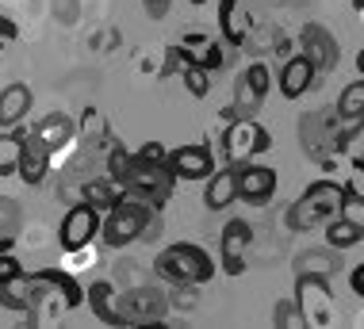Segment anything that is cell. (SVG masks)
Wrapping results in <instances>:
<instances>
[{
	"instance_id": "cell-1",
	"label": "cell",
	"mask_w": 364,
	"mask_h": 329,
	"mask_svg": "<svg viewBox=\"0 0 364 329\" xmlns=\"http://www.w3.org/2000/svg\"><path fill=\"white\" fill-rule=\"evenodd\" d=\"M341 203H346V188L333 184V180H314L307 192L288 207V226L295 234L314 230V226H326L330 218L341 215Z\"/></svg>"
},
{
	"instance_id": "cell-2",
	"label": "cell",
	"mask_w": 364,
	"mask_h": 329,
	"mask_svg": "<svg viewBox=\"0 0 364 329\" xmlns=\"http://www.w3.org/2000/svg\"><path fill=\"white\" fill-rule=\"evenodd\" d=\"M154 272L161 276V280H169V284H196L200 287L215 276V264L200 245L176 242V245L161 249V253L154 257Z\"/></svg>"
},
{
	"instance_id": "cell-3",
	"label": "cell",
	"mask_w": 364,
	"mask_h": 329,
	"mask_svg": "<svg viewBox=\"0 0 364 329\" xmlns=\"http://www.w3.org/2000/svg\"><path fill=\"white\" fill-rule=\"evenodd\" d=\"M157 207L150 203H142V199H119V203L107 211L104 218V226H100V234H104V242L112 245V249H123V245H131V242H142V230H146V222L154 218Z\"/></svg>"
},
{
	"instance_id": "cell-4",
	"label": "cell",
	"mask_w": 364,
	"mask_h": 329,
	"mask_svg": "<svg viewBox=\"0 0 364 329\" xmlns=\"http://www.w3.org/2000/svg\"><path fill=\"white\" fill-rule=\"evenodd\" d=\"M165 311H169V295H161L150 284H134L119 295V314L123 325H142V329H165Z\"/></svg>"
},
{
	"instance_id": "cell-5",
	"label": "cell",
	"mask_w": 364,
	"mask_h": 329,
	"mask_svg": "<svg viewBox=\"0 0 364 329\" xmlns=\"http://www.w3.org/2000/svg\"><path fill=\"white\" fill-rule=\"evenodd\" d=\"M119 184L127 188V195H131V199H142V203H150V207L161 211V207L169 203V195H173L176 176L169 173V165H139V161H134L131 173H127Z\"/></svg>"
},
{
	"instance_id": "cell-6",
	"label": "cell",
	"mask_w": 364,
	"mask_h": 329,
	"mask_svg": "<svg viewBox=\"0 0 364 329\" xmlns=\"http://www.w3.org/2000/svg\"><path fill=\"white\" fill-rule=\"evenodd\" d=\"M338 131H341V119L333 107H318V112L303 115L299 123V142L307 149V157L314 161H330V153H338Z\"/></svg>"
},
{
	"instance_id": "cell-7",
	"label": "cell",
	"mask_w": 364,
	"mask_h": 329,
	"mask_svg": "<svg viewBox=\"0 0 364 329\" xmlns=\"http://www.w3.org/2000/svg\"><path fill=\"white\" fill-rule=\"evenodd\" d=\"M223 149L234 165H242V161H250V157L264 153V149H272V134L264 131L261 123H253V119H234L223 134Z\"/></svg>"
},
{
	"instance_id": "cell-8",
	"label": "cell",
	"mask_w": 364,
	"mask_h": 329,
	"mask_svg": "<svg viewBox=\"0 0 364 329\" xmlns=\"http://www.w3.org/2000/svg\"><path fill=\"white\" fill-rule=\"evenodd\" d=\"M295 303H299L307 325H330L333 322V298H330L326 276H299L295 280Z\"/></svg>"
},
{
	"instance_id": "cell-9",
	"label": "cell",
	"mask_w": 364,
	"mask_h": 329,
	"mask_svg": "<svg viewBox=\"0 0 364 329\" xmlns=\"http://www.w3.org/2000/svg\"><path fill=\"white\" fill-rule=\"evenodd\" d=\"M104 218L100 211H96L88 199H81V203H73L70 211H65L62 226H58V242H62V249H81V245H92L96 234H100Z\"/></svg>"
},
{
	"instance_id": "cell-10",
	"label": "cell",
	"mask_w": 364,
	"mask_h": 329,
	"mask_svg": "<svg viewBox=\"0 0 364 329\" xmlns=\"http://www.w3.org/2000/svg\"><path fill=\"white\" fill-rule=\"evenodd\" d=\"M16 138H19V161H16V176L23 184H43L46 180V173H50V146L43 142L35 131L27 134V131H16Z\"/></svg>"
},
{
	"instance_id": "cell-11",
	"label": "cell",
	"mask_w": 364,
	"mask_h": 329,
	"mask_svg": "<svg viewBox=\"0 0 364 329\" xmlns=\"http://www.w3.org/2000/svg\"><path fill=\"white\" fill-rule=\"evenodd\" d=\"M303 54L311 58L314 73H333L341 62V50H338V38H333L326 27L318 23H307L303 27Z\"/></svg>"
},
{
	"instance_id": "cell-12",
	"label": "cell",
	"mask_w": 364,
	"mask_h": 329,
	"mask_svg": "<svg viewBox=\"0 0 364 329\" xmlns=\"http://www.w3.org/2000/svg\"><path fill=\"white\" fill-rule=\"evenodd\" d=\"M169 173L176 176V180H208V176L215 173V157L208 146H181L169 153Z\"/></svg>"
},
{
	"instance_id": "cell-13",
	"label": "cell",
	"mask_w": 364,
	"mask_h": 329,
	"mask_svg": "<svg viewBox=\"0 0 364 329\" xmlns=\"http://www.w3.org/2000/svg\"><path fill=\"white\" fill-rule=\"evenodd\" d=\"M253 245V226L245 222V218H230L226 222V230L219 237V249H223V268L230 276H242V268H245V249Z\"/></svg>"
},
{
	"instance_id": "cell-14",
	"label": "cell",
	"mask_w": 364,
	"mask_h": 329,
	"mask_svg": "<svg viewBox=\"0 0 364 329\" xmlns=\"http://www.w3.org/2000/svg\"><path fill=\"white\" fill-rule=\"evenodd\" d=\"M272 192H277V173L269 165H250V161L238 165V199L264 203V199H272Z\"/></svg>"
},
{
	"instance_id": "cell-15",
	"label": "cell",
	"mask_w": 364,
	"mask_h": 329,
	"mask_svg": "<svg viewBox=\"0 0 364 329\" xmlns=\"http://www.w3.org/2000/svg\"><path fill=\"white\" fill-rule=\"evenodd\" d=\"M181 54L188 58L192 65H203V69H223V62H226V50H223V43L219 38H211V35H184L181 38Z\"/></svg>"
},
{
	"instance_id": "cell-16",
	"label": "cell",
	"mask_w": 364,
	"mask_h": 329,
	"mask_svg": "<svg viewBox=\"0 0 364 329\" xmlns=\"http://www.w3.org/2000/svg\"><path fill=\"white\" fill-rule=\"evenodd\" d=\"M88 311L100 318L104 325H123V314H119V295H115V284L107 280H96L88 284Z\"/></svg>"
},
{
	"instance_id": "cell-17",
	"label": "cell",
	"mask_w": 364,
	"mask_h": 329,
	"mask_svg": "<svg viewBox=\"0 0 364 329\" xmlns=\"http://www.w3.org/2000/svg\"><path fill=\"white\" fill-rule=\"evenodd\" d=\"M234 199H238V165L211 173V176H208V192H203L208 211H223V207L234 203Z\"/></svg>"
},
{
	"instance_id": "cell-18",
	"label": "cell",
	"mask_w": 364,
	"mask_h": 329,
	"mask_svg": "<svg viewBox=\"0 0 364 329\" xmlns=\"http://www.w3.org/2000/svg\"><path fill=\"white\" fill-rule=\"evenodd\" d=\"M341 249H303L299 257H295V276H338L341 272Z\"/></svg>"
},
{
	"instance_id": "cell-19",
	"label": "cell",
	"mask_w": 364,
	"mask_h": 329,
	"mask_svg": "<svg viewBox=\"0 0 364 329\" xmlns=\"http://www.w3.org/2000/svg\"><path fill=\"white\" fill-rule=\"evenodd\" d=\"M311 85H314V65H311V58H307V54L288 58V65H284V73H280V92L288 96V99H299Z\"/></svg>"
},
{
	"instance_id": "cell-20",
	"label": "cell",
	"mask_w": 364,
	"mask_h": 329,
	"mask_svg": "<svg viewBox=\"0 0 364 329\" xmlns=\"http://www.w3.org/2000/svg\"><path fill=\"white\" fill-rule=\"evenodd\" d=\"M31 88L27 85H8L4 92H0V126H19V119L31 112Z\"/></svg>"
},
{
	"instance_id": "cell-21",
	"label": "cell",
	"mask_w": 364,
	"mask_h": 329,
	"mask_svg": "<svg viewBox=\"0 0 364 329\" xmlns=\"http://www.w3.org/2000/svg\"><path fill=\"white\" fill-rule=\"evenodd\" d=\"M35 134L50 146V153H62V149H70V142H73V119L54 112V115H46L43 123L35 126Z\"/></svg>"
},
{
	"instance_id": "cell-22",
	"label": "cell",
	"mask_w": 364,
	"mask_h": 329,
	"mask_svg": "<svg viewBox=\"0 0 364 329\" xmlns=\"http://www.w3.org/2000/svg\"><path fill=\"white\" fill-rule=\"evenodd\" d=\"M81 199H88V203L96 207V211H112L119 199H127V188L123 184H115L112 176L107 180H88L85 184V192H81Z\"/></svg>"
},
{
	"instance_id": "cell-23",
	"label": "cell",
	"mask_w": 364,
	"mask_h": 329,
	"mask_svg": "<svg viewBox=\"0 0 364 329\" xmlns=\"http://www.w3.org/2000/svg\"><path fill=\"white\" fill-rule=\"evenodd\" d=\"M338 119L341 123H364V81H353L338 96Z\"/></svg>"
},
{
	"instance_id": "cell-24",
	"label": "cell",
	"mask_w": 364,
	"mask_h": 329,
	"mask_svg": "<svg viewBox=\"0 0 364 329\" xmlns=\"http://www.w3.org/2000/svg\"><path fill=\"white\" fill-rule=\"evenodd\" d=\"M219 23H223V35L230 46L245 43V27L238 23V0H219Z\"/></svg>"
},
{
	"instance_id": "cell-25",
	"label": "cell",
	"mask_w": 364,
	"mask_h": 329,
	"mask_svg": "<svg viewBox=\"0 0 364 329\" xmlns=\"http://www.w3.org/2000/svg\"><path fill=\"white\" fill-rule=\"evenodd\" d=\"M360 237H364V234L349 222V218H341V215L326 222V242H330L333 249H349V245H357Z\"/></svg>"
},
{
	"instance_id": "cell-26",
	"label": "cell",
	"mask_w": 364,
	"mask_h": 329,
	"mask_svg": "<svg viewBox=\"0 0 364 329\" xmlns=\"http://www.w3.org/2000/svg\"><path fill=\"white\" fill-rule=\"evenodd\" d=\"M181 81H184V88H188V92L196 96V99H203L211 92V69H203V65H184L181 69Z\"/></svg>"
},
{
	"instance_id": "cell-27",
	"label": "cell",
	"mask_w": 364,
	"mask_h": 329,
	"mask_svg": "<svg viewBox=\"0 0 364 329\" xmlns=\"http://www.w3.org/2000/svg\"><path fill=\"white\" fill-rule=\"evenodd\" d=\"M272 325H284V329H291V325H307V322H303L299 303H295V298H284V303H277V311H272Z\"/></svg>"
},
{
	"instance_id": "cell-28",
	"label": "cell",
	"mask_w": 364,
	"mask_h": 329,
	"mask_svg": "<svg viewBox=\"0 0 364 329\" xmlns=\"http://www.w3.org/2000/svg\"><path fill=\"white\" fill-rule=\"evenodd\" d=\"M81 131H85L88 142H107V119L96 112V107H88L85 119H81Z\"/></svg>"
},
{
	"instance_id": "cell-29",
	"label": "cell",
	"mask_w": 364,
	"mask_h": 329,
	"mask_svg": "<svg viewBox=\"0 0 364 329\" xmlns=\"http://www.w3.org/2000/svg\"><path fill=\"white\" fill-rule=\"evenodd\" d=\"M169 306H173V311H196V306H200L196 284H173V291H169Z\"/></svg>"
},
{
	"instance_id": "cell-30",
	"label": "cell",
	"mask_w": 364,
	"mask_h": 329,
	"mask_svg": "<svg viewBox=\"0 0 364 329\" xmlns=\"http://www.w3.org/2000/svg\"><path fill=\"white\" fill-rule=\"evenodd\" d=\"M131 165H134V153H127L123 146H115L112 153H107V176H112L115 184H119L123 176L131 173Z\"/></svg>"
},
{
	"instance_id": "cell-31",
	"label": "cell",
	"mask_w": 364,
	"mask_h": 329,
	"mask_svg": "<svg viewBox=\"0 0 364 329\" xmlns=\"http://www.w3.org/2000/svg\"><path fill=\"white\" fill-rule=\"evenodd\" d=\"M341 218H349L353 226L364 234V199H357V195H346V203H341Z\"/></svg>"
},
{
	"instance_id": "cell-32",
	"label": "cell",
	"mask_w": 364,
	"mask_h": 329,
	"mask_svg": "<svg viewBox=\"0 0 364 329\" xmlns=\"http://www.w3.org/2000/svg\"><path fill=\"white\" fill-rule=\"evenodd\" d=\"M134 161H139V165H165V161H169V153H165V146L146 142L139 153H134Z\"/></svg>"
},
{
	"instance_id": "cell-33",
	"label": "cell",
	"mask_w": 364,
	"mask_h": 329,
	"mask_svg": "<svg viewBox=\"0 0 364 329\" xmlns=\"http://www.w3.org/2000/svg\"><path fill=\"white\" fill-rule=\"evenodd\" d=\"M19 276H23V264H19L12 253H0V284H12Z\"/></svg>"
},
{
	"instance_id": "cell-34",
	"label": "cell",
	"mask_w": 364,
	"mask_h": 329,
	"mask_svg": "<svg viewBox=\"0 0 364 329\" xmlns=\"http://www.w3.org/2000/svg\"><path fill=\"white\" fill-rule=\"evenodd\" d=\"M16 226H19V211H16V203H12V199L0 195V230H12V234H16Z\"/></svg>"
},
{
	"instance_id": "cell-35",
	"label": "cell",
	"mask_w": 364,
	"mask_h": 329,
	"mask_svg": "<svg viewBox=\"0 0 364 329\" xmlns=\"http://www.w3.org/2000/svg\"><path fill=\"white\" fill-rule=\"evenodd\" d=\"M346 195H357L364 199V161L353 165V173H349V184H346Z\"/></svg>"
},
{
	"instance_id": "cell-36",
	"label": "cell",
	"mask_w": 364,
	"mask_h": 329,
	"mask_svg": "<svg viewBox=\"0 0 364 329\" xmlns=\"http://www.w3.org/2000/svg\"><path fill=\"white\" fill-rule=\"evenodd\" d=\"M169 4H173V0H142V8H146V16H150V19H165Z\"/></svg>"
},
{
	"instance_id": "cell-37",
	"label": "cell",
	"mask_w": 364,
	"mask_h": 329,
	"mask_svg": "<svg viewBox=\"0 0 364 329\" xmlns=\"http://www.w3.org/2000/svg\"><path fill=\"white\" fill-rule=\"evenodd\" d=\"M54 12H58V19H62V23H73V19H77L73 0H54Z\"/></svg>"
},
{
	"instance_id": "cell-38",
	"label": "cell",
	"mask_w": 364,
	"mask_h": 329,
	"mask_svg": "<svg viewBox=\"0 0 364 329\" xmlns=\"http://www.w3.org/2000/svg\"><path fill=\"white\" fill-rule=\"evenodd\" d=\"M349 287H353V295H360L364 298V264L353 268V276H349Z\"/></svg>"
},
{
	"instance_id": "cell-39",
	"label": "cell",
	"mask_w": 364,
	"mask_h": 329,
	"mask_svg": "<svg viewBox=\"0 0 364 329\" xmlns=\"http://www.w3.org/2000/svg\"><path fill=\"white\" fill-rule=\"evenodd\" d=\"M12 38H16V23L0 16V43H12Z\"/></svg>"
},
{
	"instance_id": "cell-40",
	"label": "cell",
	"mask_w": 364,
	"mask_h": 329,
	"mask_svg": "<svg viewBox=\"0 0 364 329\" xmlns=\"http://www.w3.org/2000/svg\"><path fill=\"white\" fill-rule=\"evenodd\" d=\"M12 245H16V234L12 230H0V253H12Z\"/></svg>"
},
{
	"instance_id": "cell-41",
	"label": "cell",
	"mask_w": 364,
	"mask_h": 329,
	"mask_svg": "<svg viewBox=\"0 0 364 329\" xmlns=\"http://www.w3.org/2000/svg\"><path fill=\"white\" fill-rule=\"evenodd\" d=\"M115 43H119V35H115V31H104L100 38H96V46H100V50H107V46H115Z\"/></svg>"
},
{
	"instance_id": "cell-42",
	"label": "cell",
	"mask_w": 364,
	"mask_h": 329,
	"mask_svg": "<svg viewBox=\"0 0 364 329\" xmlns=\"http://www.w3.org/2000/svg\"><path fill=\"white\" fill-rule=\"evenodd\" d=\"M357 65H360V73H364V50H360V54H357Z\"/></svg>"
},
{
	"instance_id": "cell-43",
	"label": "cell",
	"mask_w": 364,
	"mask_h": 329,
	"mask_svg": "<svg viewBox=\"0 0 364 329\" xmlns=\"http://www.w3.org/2000/svg\"><path fill=\"white\" fill-rule=\"evenodd\" d=\"M353 8H357V12H364V0H353Z\"/></svg>"
},
{
	"instance_id": "cell-44",
	"label": "cell",
	"mask_w": 364,
	"mask_h": 329,
	"mask_svg": "<svg viewBox=\"0 0 364 329\" xmlns=\"http://www.w3.org/2000/svg\"><path fill=\"white\" fill-rule=\"evenodd\" d=\"M188 4H208V0H188Z\"/></svg>"
},
{
	"instance_id": "cell-45",
	"label": "cell",
	"mask_w": 364,
	"mask_h": 329,
	"mask_svg": "<svg viewBox=\"0 0 364 329\" xmlns=\"http://www.w3.org/2000/svg\"><path fill=\"white\" fill-rule=\"evenodd\" d=\"M360 161H364V153H360Z\"/></svg>"
}]
</instances>
